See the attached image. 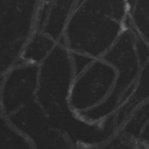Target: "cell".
I'll return each instance as SVG.
<instances>
[{
  "label": "cell",
  "instance_id": "obj_1",
  "mask_svg": "<svg viewBox=\"0 0 149 149\" xmlns=\"http://www.w3.org/2000/svg\"><path fill=\"white\" fill-rule=\"evenodd\" d=\"M127 14L126 1H78L58 43L70 52L102 58L122 34Z\"/></svg>",
  "mask_w": 149,
  "mask_h": 149
},
{
  "label": "cell",
  "instance_id": "obj_2",
  "mask_svg": "<svg viewBox=\"0 0 149 149\" xmlns=\"http://www.w3.org/2000/svg\"><path fill=\"white\" fill-rule=\"evenodd\" d=\"M135 38L136 34L130 28L126 19L122 34L101 58L116 70V81L114 88L102 104L85 113L78 114L86 121L99 122L107 119L108 116L115 114L118 108L130 97L142 69L135 50Z\"/></svg>",
  "mask_w": 149,
  "mask_h": 149
},
{
  "label": "cell",
  "instance_id": "obj_3",
  "mask_svg": "<svg viewBox=\"0 0 149 149\" xmlns=\"http://www.w3.org/2000/svg\"><path fill=\"white\" fill-rule=\"evenodd\" d=\"M74 77L70 51L57 43L52 52L40 65L35 95L36 102L49 118L71 111L69 95Z\"/></svg>",
  "mask_w": 149,
  "mask_h": 149
},
{
  "label": "cell",
  "instance_id": "obj_4",
  "mask_svg": "<svg viewBox=\"0 0 149 149\" xmlns=\"http://www.w3.org/2000/svg\"><path fill=\"white\" fill-rule=\"evenodd\" d=\"M38 1H0L1 73L21 59V54L35 31Z\"/></svg>",
  "mask_w": 149,
  "mask_h": 149
},
{
  "label": "cell",
  "instance_id": "obj_5",
  "mask_svg": "<svg viewBox=\"0 0 149 149\" xmlns=\"http://www.w3.org/2000/svg\"><path fill=\"white\" fill-rule=\"evenodd\" d=\"M116 81V70L106 61L94 59L81 73L74 77L69 105L81 114L102 104L112 93Z\"/></svg>",
  "mask_w": 149,
  "mask_h": 149
},
{
  "label": "cell",
  "instance_id": "obj_6",
  "mask_svg": "<svg viewBox=\"0 0 149 149\" xmlns=\"http://www.w3.org/2000/svg\"><path fill=\"white\" fill-rule=\"evenodd\" d=\"M6 119L14 129L28 139L33 149H76L69 139L52 126L36 100Z\"/></svg>",
  "mask_w": 149,
  "mask_h": 149
},
{
  "label": "cell",
  "instance_id": "obj_7",
  "mask_svg": "<svg viewBox=\"0 0 149 149\" xmlns=\"http://www.w3.org/2000/svg\"><path fill=\"white\" fill-rule=\"evenodd\" d=\"M40 65L19 62L1 74V109L7 118L35 100Z\"/></svg>",
  "mask_w": 149,
  "mask_h": 149
},
{
  "label": "cell",
  "instance_id": "obj_8",
  "mask_svg": "<svg viewBox=\"0 0 149 149\" xmlns=\"http://www.w3.org/2000/svg\"><path fill=\"white\" fill-rule=\"evenodd\" d=\"M78 1H50L42 33L51 37L57 43L63 38L70 16Z\"/></svg>",
  "mask_w": 149,
  "mask_h": 149
},
{
  "label": "cell",
  "instance_id": "obj_9",
  "mask_svg": "<svg viewBox=\"0 0 149 149\" xmlns=\"http://www.w3.org/2000/svg\"><path fill=\"white\" fill-rule=\"evenodd\" d=\"M147 100H149V62L142 66L130 97L125 101L123 105L118 108L114 114L116 132L128 119V116Z\"/></svg>",
  "mask_w": 149,
  "mask_h": 149
},
{
  "label": "cell",
  "instance_id": "obj_10",
  "mask_svg": "<svg viewBox=\"0 0 149 149\" xmlns=\"http://www.w3.org/2000/svg\"><path fill=\"white\" fill-rule=\"evenodd\" d=\"M57 42L42 31L35 30L28 40L22 54L20 62L41 65L48 56L52 52Z\"/></svg>",
  "mask_w": 149,
  "mask_h": 149
},
{
  "label": "cell",
  "instance_id": "obj_11",
  "mask_svg": "<svg viewBox=\"0 0 149 149\" xmlns=\"http://www.w3.org/2000/svg\"><path fill=\"white\" fill-rule=\"evenodd\" d=\"M127 5L128 24L149 44V1H128Z\"/></svg>",
  "mask_w": 149,
  "mask_h": 149
},
{
  "label": "cell",
  "instance_id": "obj_12",
  "mask_svg": "<svg viewBox=\"0 0 149 149\" xmlns=\"http://www.w3.org/2000/svg\"><path fill=\"white\" fill-rule=\"evenodd\" d=\"M148 123H149V100L140 105L128 116V119L123 122V125L120 127L118 133L122 134L123 136H126L132 141L139 142L140 136Z\"/></svg>",
  "mask_w": 149,
  "mask_h": 149
},
{
  "label": "cell",
  "instance_id": "obj_13",
  "mask_svg": "<svg viewBox=\"0 0 149 149\" xmlns=\"http://www.w3.org/2000/svg\"><path fill=\"white\" fill-rule=\"evenodd\" d=\"M79 149H148V148L146 144L132 141L116 132V134L112 139H109L104 143L91 146V147H84Z\"/></svg>",
  "mask_w": 149,
  "mask_h": 149
},
{
  "label": "cell",
  "instance_id": "obj_14",
  "mask_svg": "<svg viewBox=\"0 0 149 149\" xmlns=\"http://www.w3.org/2000/svg\"><path fill=\"white\" fill-rule=\"evenodd\" d=\"M71 55V59H72V65H73V71H74V74L78 76L79 73H81L94 59L88 57V56H85V55H81V54H74V52H70Z\"/></svg>",
  "mask_w": 149,
  "mask_h": 149
},
{
  "label": "cell",
  "instance_id": "obj_15",
  "mask_svg": "<svg viewBox=\"0 0 149 149\" xmlns=\"http://www.w3.org/2000/svg\"><path fill=\"white\" fill-rule=\"evenodd\" d=\"M135 50L141 66L146 65L149 62V44L146 41H143L139 35H136L135 38Z\"/></svg>",
  "mask_w": 149,
  "mask_h": 149
},
{
  "label": "cell",
  "instance_id": "obj_16",
  "mask_svg": "<svg viewBox=\"0 0 149 149\" xmlns=\"http://www.w3.org/2000/svg\"><path fill=\"white\" fill-rule=\"evenodd\" d=\"M139 142L142 143V144H146V146L149 143V123L143 129V132H142V134L140 136V141Z\"/></svg>",
  "mask_w": 149,
  "mask_h": 149
},
{
  "label": "cell",
  "instance_id": "obj_17",
  "mask_svg": "<svg viewBox=\"0 0 149 149\" xmlns=\"http://www.w3.org/2000/svg\"><path fill=\"white\" fill-rule=\"evenodd\" d=\"M147 148H148V149H149V143H148V144H147Z\"/></svg>",
  "mask_w": 149,
  "mask_h": 149
}]
</instances>
